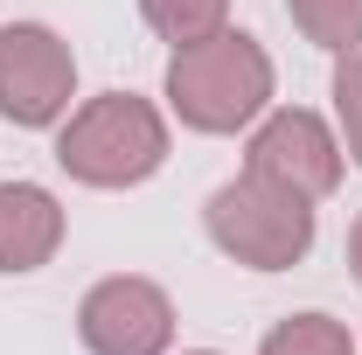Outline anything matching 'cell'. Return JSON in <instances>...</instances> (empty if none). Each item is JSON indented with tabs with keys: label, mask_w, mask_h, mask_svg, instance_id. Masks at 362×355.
<instances>
[{
	"label": "cell",
	"mask_w": 362,
	"mask_h": 355,
	"mask_svg": "<svg viewBox=\"0 0 362 355\" xmlns=\"http://www.w3.org/2000/svg\"><path fill=\"white\" fill-rule=\"evenodd\" d=\"M56 168L84 188H139L168 168V119L139 91H105L84 98L63 133H56Z\"/></svg>",
	"instance_id": "obj_2"
},
{
	"label": "cell",
	"mask_w": 362,
	"mask_h": 355,
	"mask_svg": "<svg viewBox=\"0 0 362 355\" xmlns=\"http://www.w3.org/2000/svg\"><path fill=\"white\" fill-rule=\"evenodd\" d=\"M349 265H356V286H362V216H356V230H349Z\"/></svg>",
	"instance_id": "obj_12"
},
{
	"label": "cell",
	"mask_w": 362,
	"mask_h": 355,
	"mask_svg": "<svg viewBox=\"0 0 362 355\" xmlns=\"http://www.w3.org/2000/svg\"><path fill=\"white\" fill-rule=\"evenodd\" d=\"M258 355H356V342H349V327L334 313H286Z\"/></svg>",
	"instance_id": "obj_10"
},
{
	"label": "cell",
	"mask_w": 362,
	"mask_h": 355,
	"mask_svg": "<svg viewBox=\"0 0 362 355\" xmlns=\"http://www.w3.org/2000/svg\"><path fill=\"white\" fill-rule=\"evenodd\" d=\"M168 112L188 133H244L272 112V56L244 28H216L175 49L168 63Z\"/></svg>",
	"instance_id": "obj_1"
},
{
	"label": "cell",
	"mask_w": 362,
	"mask_h": 355,
	"mask_svg": "<svg viewBox=\"0 0 362 355\" xmlns=\"http://www.w3.org/2000/svg\"><path fill=\"white\" fill-rule=\"evenodd\" d=\"M334 126H341V153L362 161V49L334 56Z\"/></svg>",
	"instance_id": "obj_11"
},
{
	"label": "cell",
	"mask_w": 362,
	"mask_h": 355,
	"mask_svg": "<svg viewBox=\"0 0 362 355\" xmlns=\"http://www.w3.org/2000/svg\"><path fill=\"white\" fill-rule=\"evenodd\" d=\"M63 251V202L42 181H0V272H42Z\"/></svg>",
	"instance_id": "obj_7"
},
{
	"label": "cell",
	"mask_w": 362,
	"mask_h": 355,
	"mask_svg": "<svg viewBox=\"0 0 362 355\" xmlns=\"http://www.w3.org/2000/svg\"><path fill=\"white\" fill-rule=\"evenodd\" d=\"M139 14H146V28L160 42H175V49L230 28V0H139Z\"/></svg>",
	"instance_id": "obj_9"
},
{
	"label": "cell",
	"mask_w": 362,
	"mask_h": 355,
	"mask_svg": "<svg viewBox=\"0 0 362 355\" xmlns=\"http://www.w3.org/2000/svg\"><path fill=\"white\" fill-rule=\"evenodd\" d=\"M188 355H223V349H188Z\"/></svg>",
	"instance_id": "obj_13"
},
{
	"label": "cell",
	"mask_w": 362,
	"mask_h": 355,
	"mask_svg": "<svg viewBox=\"0 0 362 355\" xmlns=\"http://www.w3.org/2000/svg\"><path fill=\"white\" fill-rule=\"evenodd\" d=\"M286 14H293V28L314 49H327V56L362 49V0H286Z\"/></svg>",
	"instance_id": "obj_8"
},
{
	"label": "cell",
	"mask_w": 362,
	"mask_h": 355,
	"mask_svg": "<svg viewBox=\"0 0 362 355\" xmlns=\"http://www.w3.org/2000/svg\"><path fill=\"white\" fill-rule=\"evenodd\" d=\"M202 230H209V244L223 258H237V265L286 272V265H300L314 251V202L244 168L237 181H223L202 202Z\"/></svg>",
	"instance_id": "obj_3"
},
{
	"label": "cell",
	"mask_w": 362,
	"mask_h": 355,
	"mask_svg": "<svg viewBox=\"0 0 362 355\" xmlns=\"http://www.w3.org/2000/svg\"><path fill=\"white\" fill-rule=\"evenodd\" d=\"M77 334H84L90 355H168L175 342V300L139 279V272H119V279H98L77 307Z\"/></svg>",
	"instance_id": "obj_6"
},
{
	"label": "cell",
	"mask_w": 362,
	"mask_h": 355,
	"mask_svg": "<svg viewBox=\"0 0 362 355\" xmlns=\"http://www.w3.org/2000/svg\"><path fill=\"white\" fill-rule=\"evenodd\" d=\"M244 168L293 188V195H307V202H320V195L341 188V133L307 105H279V112L258 119V133L244 146Z\"/></svg>",
	"instance_id": "obj_5"
},
{
	"label": "cell",
	"mask_w": 362,
	"mask_h": 355,
	"mask_svg": "<svg viewBox=\"0 0 362 355\" xmlns=\"http://www.w3.org/2000/svg\"><path fill=\"white\" fill-rule=\"evenodd\" d=\"M77 98V56L42 21L0 28V119L14 126H63Z\"/></svg>",
	"instance_id": "obj_4"
}]
</instances>
